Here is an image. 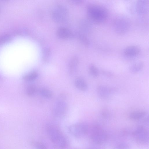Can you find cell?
<instances>
[{"label": "cell", "instance_id": "23", "mask_svg": "<svg viewBox=\"0 0 149 149\" xmlns=\"http://www.w3.org/2000/svg\"><path fill=\"white\" fill-rule=\"evenodd\" d=\"M36 90V87L34 85H31L26 88V93L28 96H32L35 94Z\"/></svg>", "mask_w": 149, "mask_h": 149}, {"label": "cell", "instance_id": "7", "mask_svg": "<svg viewBox=\"0 0 149 149\" xmlns=\"http://www.w3.org/2000/svg\"><path fill=\"white\" fill-rule=\"evenodd\" d=\"M68 131L74 136L80 138L87 134L89 131V127L86 123L80 122L70 125L68 127Z\"/></svg>", "mask_w": 149, "mask_h": 149}, {"label": "cell", "instance_id": "18", "mask_svg": "<svg viewBox=\"0 0 149 149\" xmlns=\"http://www.w3.org/2000/svg\"><path fill=\"white\" fill-rule=\"evenodd\" d=\"M77 36L79 40L83 44L87 46L90 45V40L85 34L80 32L77 34Z\"/></svg>", "mask_w": 149, "mask_h": 149}, {"label": "cell", "instance_id": "1", "mask_svg": "<svg viewBox=\"0 0 149 149\" xmlns=\"http://www.w3.org/2000/svg\"><path fill=\"white\" fill-rule=\"evenodd\" d=\"M86 12L89 20L97 23L104 22L108 17L106 8L98 3L88 4L86 7Z\"/></svg>", "mask_w": 149, "mask_h": 149}, {"label": "cell", "instance_id": "21", "mask_svg": "<svg viewBox=\"0 0 149 149\" xmlns=\"http://www.w3.org/2000/svg\"><path fill=\"white\" fill-rule=\"evenodd\" d=\"M51 54V50L49 48L46 47L42 51V59L44 62H47L49 61Z\"/></svg>", "mask_w": 149, "mask_h": 149}, {"label": "cell", "instance_id": "9", "mask_svg": "<svg viewBox=\"0 0 149 149\" xmlns=\"http://www.w3.org/2000/svg\"><path fill=\"white\" fill-rule=\"evenodd\" d=\"M117 88L115 87L103 85L98 86L97 92L98 96L101 98L107 99L113 95L117 92Z\"/></svg>", "mask_w": 149, "mask_h": 149}, {"label": "cell", "instance_id": "12", "mask_svg": "<svg viewBox=\"0 0 149 149\" xmlns=\"http://www.w3.org/2000/svg\"><path fill=\"white\" fill-rule=\"evenodd\" d=\"M56 34L58 37L62 39L71 38L73 36L72 32L69 29L64 27H60L57 30Z\"/></svg>", "mask_w": 149, "mask_h": 149}, {"label": "cell", "instance_id": "20", "mask_svg": "<svg viewBox=\"0 0 149 149\" xmlns=\"http://www.w3.org/2000/svg\"><path fill=\"white\" fill-rule=\"evenodd\" d=\"M38 73L35 71L30 72L23 77V79L27 81H32L35 79L38 76Z\"/></svg>", "mask_w": 149, "mask_h": 149}, {"label": "cell", "instance_id": "16", "mask_svg": "<svg viewBox=\"0 0 149 149\" xmlns=\"http://www.w3.org/2000/svg\"><path fill=\"white\" fill-rule=\"evenodd\" d=\"M75 85L78 89L85 91L87 90L88 86L85 80L81 78H79L76 79L75 81Z\"/></svg>", "mask_w": 149, "mask_h": 149}, {"label": "cell", "instance_id": "5", "mask_svg": "<svg viewBox=\"0 0 149 149\" xmlns=\"http://www.w3.org/2000/svg\"><path fill=\"white\" fill-rule=\"evenodd\" d=\"M68 15L67 8L63 5H56L51 12V17L55 22L62 23L65 21Z\"/></svg>", "mask_w": 149, "mask_h": 149}, {"label": "cell", "instance_id": "2", "mask_svg": "<svg viewBox=\"0 0 149 149\" xmlns=\"http://www.w3.org/2000/svg\"><path fill=\"white\" fill-rule=\"evenodd\" d=\"M46 130L50 139L55 146L60 148L66 147V139L56 127L53 125H49L47 126Z\"/></svg>", "mask_w": 149, "mask_h": 149}, {"label": "cell", "instance_id": "8", "mask_svg": "<svg viewBox=\"0 0 149 149\" xmlns=\"http://www.w3.org/2000/svg\"><path fill=\"white\" fill-rule=\"evenodd\" d=\"M133 134L135 140L139 143L144 144L148 141V131L143 126H138L134 131Z\"/></svg>", "mask_w": 149, "mask_h": 149}, {"label": "cell", "instance_id": "27", "mask_svg": "<svg viewBox=\"0 0 149 149\" xmlns=\"http://www.w3.org/2000/svg\"><path fill=\"white\" fill-rule=\"evenodd\" d=\"M101 73L103 75L109 77H111L113 75V74L111 72L106 70H102Z\"/></svg>", "mask_w": 149, "mask_h": 149}, {"label": "cell", "instance_id": "19", "mask_svg": "<svg viewBox=\"0 0 149 149\" xmlns=\"http://www.w3.org/2000/svg\"><path fill=\"white\" fill-rule=\"evenodd\" d=\"M89 71L90 74L93 77H96L99 74V71L97 67L94 64H91L89 67Z\"/></svg>", "mask_w": 149, "mask_h": 149}, {"label": "cell", "instance_id": "25", "mask_svg": "<svg viewBox=\"0 0 149 149\" xmlns=\"http://www.w3.org/2000/svg\"><path fill=\"white\" fill-rule=\"evenodd\" d=\"M33 145L36 149H47L44 145L39 142H34Z\"/></svg>", "mask_w": 149, "mask_h": 149}, {"label": "cell", "instance_id": "15", "mask_svg": "<svg viewBox=\"0 0 149 149\" xmlns=\"http://www.w3.org/2000/svg\"><path fill=\"white\" fill-rule=\"evenodd\" d=\"M144 66L143 62L141 61H138L132 64L129 67L130 71L133 73H136L140 71Z\"/></svg>", "mask_w": 149, "mask_h": 149}, {"label": "cell", "instance_id": "26", "mask_svg": "<svg viewBox=\"0 0 149 149\" xmlns=\"http://www.w3.org/2000/svg\"><path fill=\"white\" fill-rule=\"evenodd\" d=\"M115 149H130L129 145L125 143H121L116 146Z\"/></svg>", "mask_w": 149, "mask_h": 149}, {"label": "cell", "instance_id": "24", "mask_svg": "<svg viewBox=\"0 0 149 149\" xmlns=\"http://www.w3.org/2000/svg\"><path fill=\"white\" fill-rule=\"evenodd\" d=\"M10 39V37L9 35L6 34H4L0 36V44L6 42L8 41Z\"/></svg>", "mask_w": 149, "mask_h": 149}, {"label": "cell", "instance_id": "3", "mask_svg": "<svg viewBox=\"0 0 149 149\" xmlns=\"http://www.w3.org/2000/svg\"><path fill=\"white\" fill-rule=\"evenodd\" d=\"M130 26V22L127 17L120 15L114 20L113 27L114 32L119 35H123L127 33Z\"/></svg>", "mask_w": 149, "mask_h": 149}, {"label": "cell", "instance_id": "22", "mask_svg": "<svg viewBox=\"0 0 149 149\" xmlns=\"http://www.w3.org/2000/svg\"><path fill=\"white\" fill-rule=\"evenodd\" d=\"M39 91L40 94L44 97L49 98L52 96V92L47 88H40Z\"/></svg>", "mask_w": 149, "mask_h": 149}, {"label": "cell", "instance_id": "4", "mask_svg": "<svg viewBox=\"0 0 149 149\" xmlns=\"http://www.w3.org/2000/svg\"><path fill=\"white\" fill-rule=\"evenodd\" d=\"M68 109L66 96L64 94H62L58 97L54 104L52 110L53 115L55 118H61L65 114Z\"/></svg>", "mask_w": 149, "mask_h": 149}, {"label": "cell", "instance_id": "10", "mask_svg": "<svg viewBox=\"0 0 149 149\" xmlns=\"http://www.w3.org/2000/svg\"><path fill=\"white\" fill-rule=\"evenodd\" d=\"M148 2L147 0H138L136 3V10L139 14H144L146 13L148 11Z\"/></svg>", "mask_w": 149, "mask_h": 149}, {"label": "cell", "instance_id": "11", "mask_svg": "<svg viewBox=\"0 0 149 149\" xmlns=\"http://www.w3.org/2000/svg\"><path fill=\"white\" fill-rule=\"evenodd\" d=\"M140 52V48L136 45L128 46L125 48L123 51L124 54L128 57H135L139 54Z\"/></svg>", "mask_w": 149, "mask_h": 149}, {"label": "cell", "instance_id": "28", "mask_svg": "<svg viewBox=\"0 0 149 149\" xmlns=\"http://www.w3.org/2000/svg\"><path fill=\"white\" fill-rule=\"evenodd\" d=\"M71 3H82V1L81 0H71L70 1Z\"/></svg>", "mask_w": 149, "mask_h": 149}, {"label": "cell", "instance_id": "13", "mask_svg": "<svg viewBox=\"0 0 149 149\" xmlns=\"http://www.w3.org/2000/svg\"><path fill=\"white\" fill-rule=\"evenodd\" d=\"M79 63V59L77 56H73L70 59L68 64V71L70 75H72L76 71Z\"/></svg>", "mask_w": 149, "mask_h": 149}, {"label": "cell", "instance_id": "14", "mask_svg": "<svg viewBox=\"0 0 149 149\" xmlns=\"http://www.w3.org/2000/svg\"><path fill=\"white\" fill-rule=\"evenodd\" d=\"M147 113V112L143 110L134 111L130 113L129 117L132 120H138L144 118Z\"/></svg>", "mask_w": 149, "mask_h": 149}, {"label": "cell", "instance_id": "6", "mask_svg": "<svg viewBox=\"0 0 149 149\" xmlns=\"http://www.w3.org/2000/svg\"><path fill=\"white\" fill-rule=\"evenodd\" d=\"M90 136L92 141L97 144L104 143L106 141L108 137L106 132L98 125L93 127Z\"/></svg>", "mask_w": 149, "mask_h": 149}, {"label": "cell", "instance_id": "17", "mask_svg": "<svg viewBox=\"0 0 149 149\" xmlns=\"http://www.w3.org/2000/svg\"><path fill=\"white\" fill-rule=\"evenodd\" d=\"M80 26L81 30L80 32L85 34L89 33L91 30V25L89 20L85 19L81 21Z\"/></svg>", "mask_w": 149, "mask_h": 149}]
</instances>
